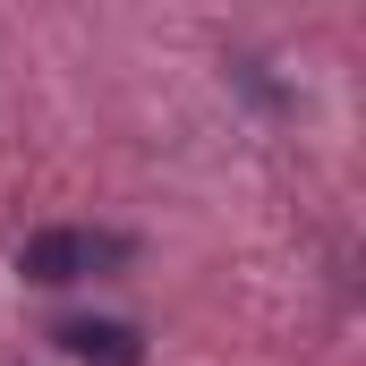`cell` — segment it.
Returning <instances> with one entry per match:
<instances>
[{"instance_id": "2", "label": "cell", "mask_w": 366, "mask_h": 366, "mask_svg": "<svg viewBox=\"0 0 366 366\" xmlns=\"http://www.w3.org/2000/svg\"><path fill=\"white\" fill-rule=\"evenodd\" d=\"M51 341H60L77 366H145V332L119 324V315H69Z\"/></svg>"}, {"instance_id": "1", "label": "cell", "mask_w": 366, "mask_h": 366, "mask_svg": "<svg viewBox=\"0 0 366 366\" xmlns=\"http://www.w3.org/2000/svg\"><path fill=\"white\" fill-rule=\"evenodd\" d=\"M137 264V239L128 230H94V222H51V230H26L17 239V273L34 290H69V281H111Z\"/></svg>"}]
</instances>
